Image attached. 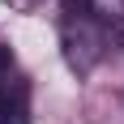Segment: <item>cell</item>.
Returning a JSON list of instances; mask_svg holds the SVG:
<instances>
[{"label":"cell","instance_id":"6da1fadb","mask_svg":"<svg viewBox=\"0 0 124 124\" xmlns=\"http://www.w3.org/2000/svg\"><path fill=\"white\" fill-rule=\"evenodd\" d=\"M60 47H64V60L73 73H90L107 56V30L94 13L69 9V17L60 22Z\"/></svg>","mask_w":124,"mask_h":124},{"label":"cell","instance_id":"7a4b0ae2","mask_svg":"<svg viewBox=\"0 0 124 124\" xmlns=\"http://www.w3.org/2000/svg\"><path fill=\"white\" fill-rule=\"evenodd\" d=\"M0 124H30V107H26V86H13L0 99Z\"/></svg>","mask_w":124,"mask_h":124},{"label":"cell","instance_id":"3957f363","mask_svg":"<svg viewBox=\"0 0 124 124\" xmlns=\"http://www.w3.org/2000/svg\"><path fill=\"white\" fill-rule=\"evenodd\" d=\"M9 64H13V56H9V47H0V73H9Z\"/></svg>","mask_w":124,"mask_h":124},{"label":"cell","instance_id":"277c9868","mask_svg":"<svg viewBox=\"0 0 124 124\" xmlns=\"http://www.w3.org/2000/svg\"><path fill=\"white\" fill-rule=\"evenodd\" d=\"M9 94V73H0V99Z\"/></svg>","mask_w":124,"mask_h":124}]
</instances>
